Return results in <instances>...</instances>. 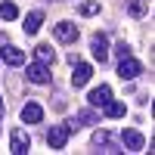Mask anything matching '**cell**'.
<instances>
[{
    "label": "cell",
    "instance_id": "20",
    "mask_svg": "<svg viewBox=\"0 0 155 155\" xmlns=\"http://www.w3.org/2000/svg\"><path fill=\"white\" fill-rule=\"evenodd\" d=\"M115 56H118V59H124V56H130V44H124V41H118V44H115Z\"/></svg>",
    "mask_w": 155,
    "mask_h": 155
},
{
    "label": "cell",
    "instance_id": "17",
    "mask_svg": "<svg viewBox=\"0 0 155 155\" xmlns=\"http://www.w3.org/2000/svg\"><path fill=\"white\" fill-rule=\"evenodd\" d=\"M0 19L3 22H16L19 19V6L12 3V0H3V3H0Z\"/></svg>",
    "mask_w": 155,
    "mask_h": 155
},
{
    "label": "cell",
    "instance_id": "11",
    "mask_svg": "<svg viewBox=\"0 0 155 155\" xmlns=\"http://www.w3.org/2000/svg\"><path fill=\"white\" fill-rule=\"evenodd\" d=\"M71 68H74V74H71V87H84V84L90 81V74H93V68H90L87 62H81V59H78Z\"/></svg>",
    "mask_w": 155,
    "mask_h": 155
},
{
    "label": "cell",
    "instance_id": "22",
    "mask_svg": "<svg viewBox=\"0 0 155 155\" xmlns=\"http://www.w3.org/2000/svg\"><path fill=\"white\" fill-rule=\"evenodd\" d=\"M53 3H59V0H53Z\"/></svg>",
    "mask_w": 155,
    "mask_h": 155
},
{
    "label": "cell",
    "instance_id": "8",
    "mask_svg": "<svg viewBox=\"0 0 155 155\" xmlns=\"http://www.w3.org/2000/svg\"><path fill=\"white\" fill-rule=\"evenodd\" d=\"M90 53H93V59L102 65V62L109 59V37L106 34H93V41H90Z\"/></svg>",
    "mask_w": 155,
    "mask_h": 155
},
{
    "label": "cell",
    "instance_id": "5",
    "mask_svg": "<svg viewBox=\"0 0 155 155\" xmlns=\"http://www.w3.org/2000/svg\"><path fill=\"white\" fill-rule=\"evenodd\" d=\"M137 74H143V65H140L134 56H124L118 62V78H121V81H134Z\"/></svg>",
    "mask_w": 155,
    "mask_h": 155
},
{
    "label": "cell",
    "instance_id": "14",
    "mask_svg": "<svg viewBox=\"0 0 155 155\" xmlns=\"http://www.w3.org/2000/svg\"><path fill=\"white\" fill-rule=\"evenodd\" d=\"M41 25H44V12L41 9H34V12H28V16H25V34H37L41 31Z\"/></svg>",
    "mask_w": 155,
    "mask_h": 155
},
{
    "label": "cell",
    "instance_id": "16",
    "mask_svg": "<svg viewBox=\"0 0 155 155\" xmlns=\"http://www.w3.org/2000/svg\"><path fill=\"white\" fill-rule=\"evenodd\" d=\"M93 146H102L99 152H118V149H112V134H109V130H102V127L93 134Z\"/></svg>",
    "mask_w": 155,
    "mask_h": 155
},
{
    "label": "cell",
    "instance_id": "1",
    "mask_svg": "<svg viewBox=\"0 0 155 155\" xmlns=\"http://www.w3.org/2000/svg\"><path fill=\"white\" fill-rule=\"evenodd\" d=\"M68 137H71L68 124H56V127H50V130H47V146H50V149H65Z\"/></svg>",
    "mask_w": 155,
    "mask_h": 155
},
{
    "label": "cell",
    "instance_id": "21",
    "mask_svg": "<svg viewBox=\"0 0 155 155\" xmlns=\"http://www.w3.org/2000/svg\"><path fill=\"white\" fill-rule=\"evenodd\" d=\"M6 115V106H3V96H0V118H3Z\"/></svg>",
    "mask_w": 155,
    "mask_h": 155
},
{
    "label": "cell",
    "instance_id": "18",
    "mask_svg": "<svg viewBox=\"0 0 155 155\" xmlns=\"http://www.w3.org/2000/svg\"><path fill=\"white\" fill-rule=\"evenodd\" d=\"M102 109H106V115H109V118H124V102H115V99H109Z\"/></svg>",
    "mask_w": 155,
    "mask_h": 155
},
{
    "label": "cell",
    "instance_id": "2",
    "mask_svg": "<svg viewBox=\"0 0 155 155\" xmlns=\"http://www.w3.org/2000/svg\"><path fill=\"white\" fill-rule=\"evenodd\" d=\"M25 78H28L31 84H50V81H53L50 65H44V62H31V65H25Z\"/></svg>",
    "mask_w": 155,
    "mask_h": 155
},
{
    "label": "cell",
    "instance_id": "13",
    "mask_svg": "<svg viewBox=\"0 0 155 155\" xmlns=\"http://www.w3.org/2000/svg\"><path fill=\"white\" fill-rule=\"evenodd\" d=\"M124 9H127V16L143 19L146 12H149V0H124Z\"/></svg>",
    "mask_w": 155,
    "mask_h": 155
},
{
    "label": "cell",
    "instance_id": "3",
    "mask_svg": "<svg viewBox=\"0 0 155 155\" xmlns=\"http://www.w3.org/2000/svg\"><path fill=\"white\" fill-rule=\"evenodd\" d=\"M53 34H56V41H59V44H74V41H78V25L62 19V22L53 25Z\"/></svg>",
    "mask_w": 155,
    "mask_h": 155
},
{
    "label": "cell",
    "instance_id": "4",
    "mask_svg": "<svg viewBox=\"0 0 155 155\" xmlns=\"http://www.w3.org/2000/svg\"><path fill=\"white\" fill-rule=\"evenodd\" d=\"M28 149H31V137L25 134V127H19V130L9 134V152L12 155H25Z\"/></svg>",
    "mask_w": 155,
    "mask_h": 155
},
{
    "label": "cell",
    "instance_id": "10",
    "mask_svg": "<svg viewBox=\"0 0 155 155\" xmlns=\"http://www.w3.org/2000/svg\"><path fill=\"white\" fill-rule=\"evenodd\" d=\"M0 59H3L6 65H25V50H19V47L6 44L3 50H0Z\"/></svg>",
    "mask_w": 155,
    "mask_h": 155
},
{
    "label": "cell",
    "instance_id": "15",
    "mask_svg": "<svg viewBox=\"0 0 155 155\" xmlns=\"http://www.w3.org/2000/svg\"><path fill=\"white\" fill-rule=\"evenodd\" d=\"M34 59L44 62V65H53V62H56V53L50 50V44H37V47H34Z\"/></svg>",
    "mask_w": 155,
    "mask_h": 155
},
{
    "label": "cell",
    "instance_id": "12",
    "mask_svg": "<svg viewBox=\"0 0 155 155\" xmlns=\"http://www.w3.org/2000/svg\"><path fill=\"white\" fill-rule=\"evenodd\" d=\"M99 118H96V112L93 109H87V112H78L74 118L68 121V130H78V127H84V124H96Z\"/></svg>",
    "mask_w": 155,
    "mask_h": 155
},
{
    "label": "cell",
    "instance_id": "19",
    "mask_svg": "<svg viewBox=\"0 0 155 155\" xmlns=\"http://www.w3.org/2000/svg\"><path fill=\"white\" fill-rule=\"evenodd\" d=\"M78 12H81V16H96L99 12V0H84V3L78 6Z\"/></svg>",
    "mask_w": 155,
    "mask_h": 155
},
{
    "label": "cell",
    "instance_id": "6",
    "mask_svg": "<svg viewBox=\"0 0 155 155\" xmlns=\"http://www.w3.org/2000/svg\"><path fill=\"white\" fill-rule=\"evenodd\" d=\"M19 118H22V124H41L44 121V106L41 102H25Z\"/></svg>",
    "mask_w": 155,
    "mask_h": 155
},
{
    "label": "cell",
    "instance_id": "7",
    "mask_svg": "<svg viewBox=\"0 0 155 155\" xmlns=\"http://www.w3.org/2000/svg\"><path fill=\"white\" fill-rule=\"evenodd\" d=\"M109 99H112V87H109V84H99V87H93V90L87 93V102H90V109H102Z\"/></svg>",
    "mask_w": 155,
    "mask_h": 155
},
{
    "label": "cell",
    "instance_id": "9",
    "mask_svg": "<svg viewBox=\"0 0 155 155\" xmlns=\"http://www.w3.org/2000/svg\"><path fill=\"white\" fill-rule=\"evenodd\" d=\"M121 143H124V149H130V152H143L146 149V137L140 130H130V127H127V130L121 134Z\"/></svg>",
    "mask_w": 155,
    "mask_h": 155
}]
</instances>
